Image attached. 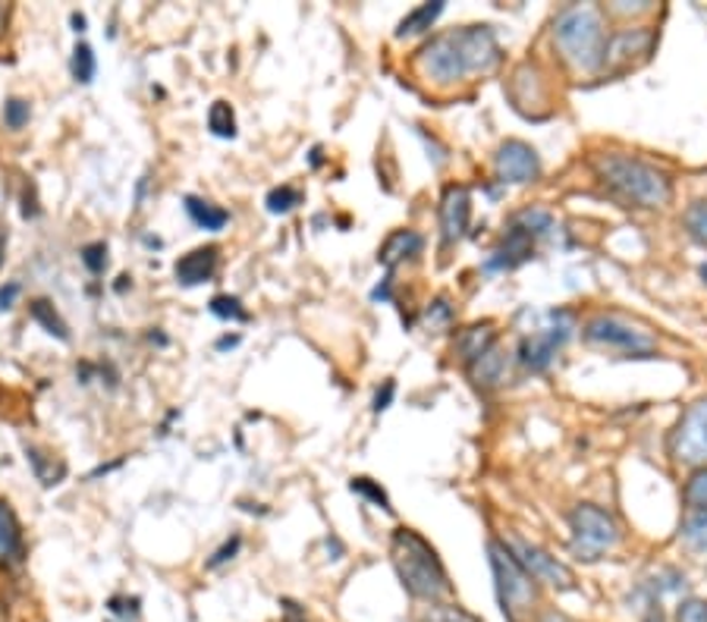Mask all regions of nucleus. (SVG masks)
Instances as JSON below:
<instances>
[{"label": "nucleus", "instance_id": "nucleus-20", "mask_svg": "<svg viewBox=\"0 0 707 622\" xmlns=\"http://www.w3.org/2000/svg\"><path fill=\"white\" fill-rule=\"evenodd\" d=\"M444 13V3H425V7H418L412 10L409 17L399 22L397 36L406 38V36H418V32H425V29H431V22Z\"/></svg>", "mask_w": 707, "mask_h": 622}, {"label": "nucleus", "instance_id": "nucleus-25", "mask_svg": "<svg viewBox=\"0 0 707 622\" xmlns=\"http://www.w3.org/2000/svg\"><path fill=\"white\" fill-rule=\"evenodd\" d=\"M296 205H302V192L292 189V186H280V189H271V192H268V211L271 214H287L292 211Z\"/></svg>", "mask_w": 707, "mask_h": 622}, {"label": "nucleus", "instance_id": "nucleus-40", "mask_svg": "<svg viewBox=\"0 0 707 622\" xmlns=\"http://www.w3.org/2000/svg\"><path fill=\"white\" fill-rule=\"evenodd\" d=\"M73 26H76V32H82V26H86V19H82V17H73Z\"/></svg>", "mask_w": 707, "mask_h": 622}, {"label": "nucleus", "instance_id": "nucleus-35", "mask_svg": "<svg viewBox=\"0 0 707 622\" xmlns=\"http://www.w3.org/2000/svg\"><path fill=\"white\" fill-rule=\"evenodd\" d=\"M431 622H478V620H471L469 613H462V610L450 606V610H437L435 616H431Z\"/></svg>", "mask_w": 707, "mask_h": 622}, {"label": "nucleus", "instance_id": "nucleus-21", "mask_svg": "<svg viewBox=\"0 0 707 622\" xmlns=\"http://www.w3.org/2000/svg\"><path fill=\"white\" fill-rule=\"evenodd\" d=\"M32 318L51 334V337L57 339H70V330H67V324H63V318L57 315L54 312V305L51 303H44V299H36L32 303Z\"/></svg>", "mask_w": 707, "mask_h": 622}, {"label": "nucleus", "instance_id": "nucleus-4", "mask_svg": "<svg viewBox=\"0 0 707 622\" xmlns=\"http://www.w3.org/2000/svg\"><path fill=\"white\" fill-rule=\"evenodd\" d=\"M554 41H557L562 57L581 72L600 70L604 57H607V45H610L600 10L588 7V3L562 10L554 22Z\"/></svg>", "mask_w": 707, "mask_h": 622}, {"label": "nucleus", "instance_id": "nucleus-32", "mask_svg": "<svg viewBox=\"0 0 707 622\" xmlns=\"http://www.w3.org/2000/svg\"><path fill=\"white\" fill-rule=\"evenodd\" d=\"M352 491H356V494H365L368 500H375V503H378L381 510H390V503H387V494H384L378 484H371L368 478H356V481H352Z\"/></svg>", "mask_w": 707, "mask_h": 622}, {"label": "nucleus", "instance_id": "nucleus-8", "mask_svg": "<svg viewBox=\"0 0 707 622\" xmlns=\"http://www.w3.org/2000/svg\"><path fill=\"white\" fill-rule=\"evenodd\" d=\"M670 456L683 465H707V399L683 412L670 434Z\"/></svg>", "mask_w": 707, "mask_h": 622}, {"label": "nucleus", "instance_id": "nucleus-22", "mask_svg": "<svg viewBox=\"0 0 707 622\" xmlns=\"http://www.w3.org/2000/svg\"><path fill=\"white\" fill-rule=\"evenodd\" d=\"M208 129L220 136V139H233L236 136V117H233V107L227 105V101H215L211 110H208Z\"/></svg>", "mask_w": 707, "mask_h": 622}, {"label": "nucleus", "instance_id": "nucleus-9", "mask_svg": "<svg viewBox=\"0 0 707 622\" xmlns=\"http://www.w3.org/2000/svg\"><path fill=\"white\" fill-rule=\"evenodd\" d=\"M541 170V160L535 155V148L526 142H504L500 151H497V177L500 182H509V186H522V182H531Z\"/></svg>", "mask_w": 707, "mask_h": 622}, {"label": "nucleus", "instance_id": "nucleus-29", "mask_svg": "<svg viewBox=\"0 0 707 622\" xmlns=\"http://www.w3.org/2000/svg\"><path fill=\"white\" fill-rule=\"evenodd\" d=\"M686 503H689L691 510H707V468L705 472H698V475L689 481V487H686Z\"/></svg>", "mask_w": 707, "mask_h": 622}, {"label": "nucleus", "instance_id": "nucleus-1", "mask_svg": "<svg viewBox=\"0 0 707 622\" xmlns=\"http://www.w3.org/2000/svg\"><path fill=\"white\" fill-rule=\"evenodd\" d=\"M497 60H500V48H497V38L490 32V26H469V29H459V32L437 36L418 51L421 72L440 86L459 82L469 72L494 70Z\"/></svg>", "mask_w": 707, "mask_h": 622}, {"label": "nucleus", "instance_id": "nucleus-24", "mask_svg": "<svg viewBox=\"0 0 707 622\" xmlns=\"http://www.w3.org/2000/svg\"><path fill=\"white\" fill-rule=\"evenodd\" d=\"M29 463L36 465V475H38V481L44 484V487L60 484V478L67 475V465L54 463V460L48 463V460H44V453H38V450H29Z\"/></svg>", "mask_w": 707, "mask_h": 622}, {"label": "nucleus", "instance_id": "nucleus-31", "mask_svg": "<svg viewBox=\"0 0 707 622\" xmlns=\"http://www.w3.org/2000/svg\"><path fill=\"white\" fill-rule=\"evenodd\" d=\"M3 117H7L10 129H22V126L29 124V105L13 98V101H7V107H3Z\"/></svg>", "mask_w": 707, "mask_h": 622}, {"label": "nucleus", "instance_id": "nucleus-17", "mask_svg": "<svg viewBox=\"0 0 707 622\" xmlns=\"http://www.w3.org/2000/svg\"><path fill=\"white\" fill-rule=\"evenodd\" d=\"M456 349H459V356L466 358V362H475V358H481L488 349H494V324H475L469 330H462V337L456 343Z\"/></svg>", "mask_w": 707, "mask_h": 622}, {"label": "nucleus", "instance_id": "nucleus-15", "mask_svg": "<svg viewBox=\"0 0 707 622\" xmlns=\"http://www.w3.org/2000/svg\"><path fill=\"white\" fill-rule=\"evenodd\" d=\"M26 556V544H22V529H19L17 516L10 510V503L0 500V563H22Z\"/></svg>", "mask_w": 707, "mask_h": 622}, {"label": "nucleus", "instance_id": "nucleus-26", "mask_svg": "<svg viewBox=\"0 0 707 622\" xmlns=\"http://www.w3.org/2000/svg\"><path fill=\"white\" fill-rule=\"evenodd\" d=\"M73 79L76 82H82V86H89L91 79H94V53H91L89 45H76Z\"/></svg>", "mask_w": 707, "mask_h": 622}, {"label": "nucleus", "instance_id": "nucleus-41", "mask_svg": "<svg viewBox=\"0 0 707 622\" xmlns=\"http://www.w3.org/2000/svg\"><path fill=\"white\" fill-rule=\"evenodd\" d=\"M0 265H3V239H0Z\"/></svg>", "mask_w": 707, "mask_h": 622}, {"label": "nucleus", "instance_id": "nucleus-13", "mask_svg": "<svg viewBox=\"0 0 707 622\" xmlns=\"http://www.w3.org/2000/svg\"><path fill=\"white\" fill-rule=\"evenodd\" d=\"M471 198L466 186H450L440 201V230H444V243H459L462 233L469 227Z\"/></svg>", "mask_w": 707, "mask_h": 622}, {"label": "nucleus", "instance_id": "nucleus-28", "mask_svg": "<svg viewBox=\"0 0 707 622\" xmlns=\"http://www.w3.org/2000/svg\"><path fill=\"white\" fill-rule=\"evenodd\" d=\"M211 312L223 320H249V312H246L242 303L233 299V296H218V299H211Z\"/></svg>", "mask_w": 707, "mask_h": 622}, {"label": "nucleus", "instance_id": "nucleus-10", "mask_svg": "<svg viewBox=\"0 0 707 622\" xmlns=\"http://www.w3.org/2000/svg\"><path fill=\"white\" fill-rule=\"evenodd\" d=\"M509 544H512V556L522 563V570H526L535 582H547V585L554 588H572V572L566 570L562 563H557L554 556H547L545 551L531 547V544L519 541V537H512Z\"/></svg>", "mask_w": 707, "mask_h": 622}, {"label": "nucleus", "instance_id": "nucleus-38", "mask_svg": "<svg viewBox=\"0 0 707 622\" xmlns=\"http://www.w3.org/2000/svg\"><path fill=\"white\" fill-rule=\"evenodd\" d=\"M390 399H394V384L387 381L384 384V391H378V399H375V412H384L390 406Z\"/></svg>", "mask_w": 707, "mask_h": 622}, {"label": "nucleus", "instance_id": "nucleus-34", "mask_svg": "<svg viewBox=\"0 0 707 622\" xmlns=\"http://www.w3.org/2000/svg\"><path fill=\"white\" fill-rule=\"evenodd\" d=\"M239 544H242L239 537H230V541H227V544H223V547H220V551L215 553V560H211L208 566L215 570V566H220V563H227V560H233V553L239 551Z\"/></svg>", "mask_w": 707, "mask_h": 622}, {"label": "nucleus", "instance_id": "nucleus-39", "mask_svg": "<svg viewBox=\"0 0 707 622\" xmlns=\"http://www.w3.org/2000/svg\"><path fill=\"white\" fill-rule=\"evenodd\" d=\"M541 622H572L569 616H562V613H545V620Z\"/></svg>", "mask_w": 707, "mask_h": 622}, {"label": "nucleus", "instance_id": "nucleus-36", "mask_svg": "<svg viewBox=\"0 0 707 622\" xmlns=\"http://www.w3.org/2000/svg\"><path fill=\"white\" fill-rule=\"evenodd\" d=\"M447 318H450V308H447V303H444V299H440V303H435L431 308H428V312H425V320H428L431 327H435L437 320H447Z\"/></svg>", "mask_w": 707, "mask_h": 622}, {"label": "nucleus", "instance_id": "nucleus-14", "mask_svg": "<svg viewBox=\"0 0 707 622\" xmlns=\"http://www.w3.org/2000/svg\"><path fill=\"white\" fill-rule=\"evenodd\" d=\"M215 270H218V249L208 246V249H196L189 251V255H182L180 261H177V280L182 286H199L205 280H211Z\"/></svg>", "mask_w": 707, "mask_h": 622}, {"label": "nucleus", "instance_id": "nucleus-18", "mask_svg": "<svg viewBox=\"0 0 707 622\" xmlns=\"http://www.w3.org/2000/svg\"><path fill=\"white\" fill-rule=\"evenodd\" d=\"M186 211L192 217V224L201 227V230H223L230 214L223 208H215L211 201H201V198H186Z\"/></svg>", "mask_w": 707, "mask_h": 622}, {"label": "nucleus", "instance_id": "nucleus-5", "mask_svg": "<svg viewBox=\"0 0 707 622\" xmlns=\"http://www.w3.org/2000/svg\"><path fill=\"white\" fill-rule=\"evenodd\" d=\"M488 553L490 570H494V579H497L500 606H504V613H507L509 620L519 622L531 610V604H535V579L522 570V563L512 556L507 544L490 541Z\"/></svg>", "mask_w": 707, "mask_h": 622}, {"label": "nucleus", "instance_id": "nucleus-37", "mask_svg": "<svg viewBox=\"0 0 707 622\" xmlns=\"http://www.w3.org/2000/svg\"><path fill=\"white\" fill-rule=\"evenodd\" d=\"M19 296V284H7L0 289V312L3 308H13V299Z\"/></svg>", "mask_w": 707, "mask_h": 622}, {"label": "nucleus", "instance_id": "nucleus-19", "mask_svg": "<svg viewBox=\"0 0 707 622\" xmlns=\"http://www.w3.org/2000/svg\"><path fill=\"white\" fill-rule=\"evenodd\" d=\"M471 377L475 384H485V387H494L504 381V356L497 349H488L481 358L471 362Z\"/></svg>", "mask_w": 707, "mask_h": 622}, {"label": "nucleus", "instance_id": "nucleus-33", "mask_svg": "<svg viewBox=\"0 0 707 622\" xmlns=\"http://www.w3.org/2000/svg\"><path fill=\"white\" fill-rule=\"evenodd\" d=\"M679 622H707V601H689L679 606Z\"/></svg>", "mask_w": 707, "mask_h": 622}, {"label": "nucleus", "instance_id": "nucleus-6", "mask_svg": "<svg viewBox=\"0 0 707 622\" xmlns=\"http://www.w3.org/2000/svg\"><path fill=\"white\" fill-rule=\"evenodd\" d=\"M569 529H572V553L588 563L607 556L619 544V525L614 522V516H607L591 503H581L572 510Z\"/></svg>", "mask_w": 707, "mask_h": 622}, {"label": "nucleus", "instance_id": "nucleus-30", "mask_svg": "<svg viewBox=\"0 0 707 622\" xmlns=\"http://www.w3.org/2000/svg\"><path fill=\"white\" fill-rule=\"evenodd\" d=\"M82 261H86V267H89L91 274H101L104 265H108V246H104V243H91V246H86V249H82Z\"/></svg>", "mask_w": 707, "mask_h": 622}, {"label": "nucleus", "instance_id": "nucleus-11", "mask_svg": "<svg viewBox=\"0 0 707 622\" xmlns=\"http://www.w3.org/2000/svg\"><path fill=\"white\" fill-rule=\"evenodd\" d=\"M535 236H538V233L528 230L526 224L516 217L512 227L507 230V236H504V243H500V249L494 251V258L488 261L490 270H512V267L528 261L531 251H535Z\"/></svg>", "mask_w": 707, "mask_h": 622}, {"label": "nucleus", "instance_id": "nucleus-3", "mask_svg": "<svg viewBox=\"0 0 707 622\" xmlns=\"http://www.w3.org/2000/svg\"><path fill=\"white\" fill-rule=\"evenodd\" d=\"M390 556H394L399 582L406 585L409 594H416L421 601H440L450 594L447 570L437 560L435 547L421 534H416L412 529H397L390 541Z\"/></svg>", "mask_w": 707, "mask_h": 622}, {"label": "nucleus", "instance_id": "nucleus-27", "mask_svg": "<svg viewBox=\"0 0 707 622\" xmlns=\"http://www.w3.org/2000/svg\"><path fill=\"white\" fill-rule=\"evenodd\" d=\"M686 227L689 233L707 249V201H695L686 211Z\"/></svg>", "mask_w": 707, "mask_h": 622}, {"label": "nucleus", "instance_id": "nucleus-12", "mask_svg": "<svg viewBox=\"0 0 707 622\" xmlns=\"http://www.w3.org/2000/svg\"><path fill=\"white\" fill-rule=\"evenodd\" d=\"M566 337H569V324H550L545 330L531 334V337L522 343V349H519L526 368H531V372H545L547 365L554 362V356H557V349L566 343Z\"/></svg>", "mask_w": 707, "mask_h": 622}, {"label": "nucleus", "instance_id": "nucleus-16", "mask_svg": "<svg viewBox=\"0 0 707 622\" xmlns=\"http://www.w3.org/2000/svg\"><path fill=\"white\" fill-rule=\"evenodd\" d=\"M418 249H421V236L412 230H397L387 243H384V249H381V265L390 270V267H397L402 258H412V255H418Z\"/></svg>", "mask_w": 707, "mask_h": 622}, {"label": "nucleus", "instance_id": "nucleus-23", "mask_svg": "<svg viewBox=\"0 0 707 622\" xmlns=\"http://www.w3.org/2000/svg\"><path fill=\"white\" fill-rule=\"evenodd\" d=\"M683 537L695 551H707V510H691L683 525Z\"/></svg>", "mask_w": 707, "mask_h": 622}, {"label": "nucleus", "instance_id": "nucleus-2", "mask_svg": "<svg viewBox=\"0 0 707 622\" xmlns=\"http://www.w3.org/2000/svg\"><path fill=\"white\" fill-rule=\"evenodd\" d=\"M598 177L604 189L619 198L626 208H660L673 196L667 174L629 155H607L598 160Z\"/></svg>", "mask_w": 707, "mask_h": 622}, {"label": "nucleus", "instance_id": "nucleus-7", "mask_svg": "<svg viewBox=\"0 0 707 622\" xmlns=\"http://www.w3.org/2000/svg\"><path fill=\"white\" fill-rule=\"evenodd\" d=\"M585 337L626 358L651 356L654 346H657L645 327H635V324H629L626 318H617V315H600V318L591 320L585 327Z\"/></svg>", "mask_w": 707, "mask_h": 622}]
</instances>
